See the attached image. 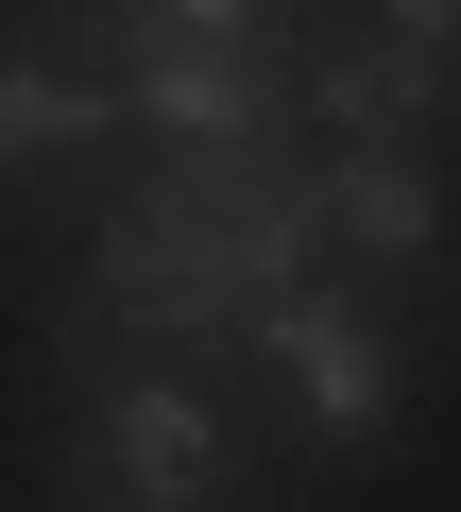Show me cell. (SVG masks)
I'll return each mask as SVG.
<instances>
[{
  "label": "cell",
  "instance_id": "5",
  "mask_svg": "<svg viewBox=\"0 0 461 512\" xmlns=\"http://www.w3.org/2000/svg\"><path fill=\"white\" fill-rule=\"evenodd\" d=\"M274 376H291V410L325 427V444H376L393 427V342H376V308H342V291H308L274 342H257Z\"/></svg>",
  "mask_w": 461,
  "mask_h": 512
},
{
  "label": "cell",
  "instance_id": "3",
  "mask_svg": "<svg viewBox=\"0 0 461 512\" xmlns=\"http://www.w3.org/2000/svg\"><path fill=\"white\" fill-rule=\"evenodd\" d=\"M86 478H103V512H222L240 427L205 410V376H120V393H86Z\"/></svg>",
  "mask_w": 461,
  "mask_h": 512
},
{
  "label": "cell",
  "instance_id": "6",
  "mask_svg": "<svg viewBox=\"0 0 461 512\" xmlns=\"http://www.w3.org/2000/svg\"><path fill=\"white\" fill-rule=\"evenodd\" d=\"M325 239L359 256V274H410V256L444 239V171H427V137H376V154H325Z\"/></svg>",
  "mask_w": 461,
  "mask_h": 512
},
{
  "label": "cell",
  "instance_id": "2",
  "mask_svg": "<svg viewBox=\"0 0 461 512\" xmlns=\"http://www.w3.org/2000/svg\"><path fill=\"white\" fill-rule=\"evenodd\" d=\"M86 35H103V86L154 154H291L308 137V52L257 0H120Z\"/></svg>",
  "mask_w": 461,
  "mask_h": 512
},
{
  "label": "cell",
  "instance_id": "7",
  "mask_svg": "<svg viewBox=\"0 0 461 512\" xmlns=\"http://www.w3.org/2000/svg\"><path fill=\"white\" fill-rule=\"evenodd\" d=\"M120 86L103 69H52V52H0V171H52V154H103Z\"/></svg>",
  "mask_w": 461,
  "mask_h": 512
},
{
  "label": "cell",
  "instance_id": "4",
  "mask_svg": "<svg viewBox=\"0 0 461 512\" xmlns=\"http://www.w3.org/2000/svg\"><path fill=\"white\" fill-rule=\"evenodd\" d=\"M427 103H461V0H393V18H359L342 52H308V137L325 154H376Z\"/></svg>",
  "mask_w": 461,
  "mask_h": 512
},
{
  "label": "cell",
  "instance_id": "1",
  "mask_svg": "<svg viewBox=\"0 0 461 512\" xmlns=\"http://www.w3.org/2000/svg\"><path fill=\"white\" fill-rule=\"evenodd\" d=\"M325 274V137L291 154H137L103 239H86V291L52 308V359L86 393L120 376H188L222 342H274Z\"/></svg>",
  "mask_w": 461,
  "mask_h": 512
}]
</instances>
